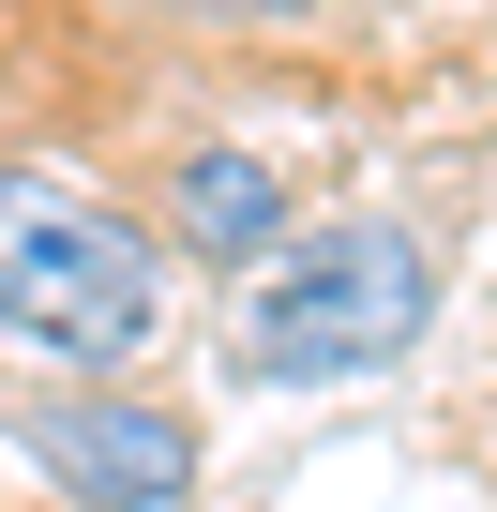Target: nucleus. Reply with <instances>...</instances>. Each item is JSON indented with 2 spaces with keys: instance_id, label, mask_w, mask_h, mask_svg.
<instances>
[{
  "instance_id": "nucleus-1",
  "label": "nucleus",
  "mask_w": 497,
  "mask_h": 512,
  "mask_svg": "<svg viewBox=\"0 0 497 512\" xmlns=\"http://www.w3.org/2000/svg\"><path fill=\"white\" fill-rule=\"evenodd\" d=\"M452 317V256L437 226L407 211H347V226H302L226 317V377L241 392H362L392 377L422 332Z\"/></svg>"
},
{
  "instance_id": "nucleus-2",
  "label": "nucleus",
  "mask_w": 497,
  "mask_h": 512,
  "mask_svg": "<svg viewBox=\"0 0 497 512\" xmlns=\"http://www.w3.org/2000/svg\"><path fill=\"white\" fill-rule=\"evenodd\" d=\"M166 332V256L121 196L61 166H0V347H31L61 377H121Z\"/></svg>"
},
{
  "instance_id": "nucleus-3",
  "label": "nucleus",
  "mask_w": 497,
  "mask_h": 512,
  "mask_svg": "<svg viewBox=\"0 0 497 512\" xmlns=\"http://www.w3.org/2000/svg\"><path fill=\"white\" fill-rule=\"evenodd\" d=\"M0 437H16L76 512H181L196 497V467H211V437H196V407H166V392H121V377H16L0 392Z\"/></svg>"
},
{
  "instance_id": "nucleus-4",
  "label": "nucleus",
  "mask_w": 497,
  "mask_h": 512,
  "mask_svg": "<svg viewBox=\"0 0 497 512\" xmlns=\"http://www.w3.org/2000/svg\"><path fill=\"white\" fill-rule=\"evenodd\" d=\"M166 241H181V272H211V287H257L272 256L302 241V181H287L257 136H196V151L166 166Z\"/></svg>"
},
{
  "instance_id": "nucleus-5",
  "label": "nucleus",
  "mask_w": 497,
  "mask_h": 512,
  "mask_svg": "<svg viewBox=\"0 0 497 512\" xmlns=\"http://www.w3.org/2000/svg\"><path fill=\"white\" fill-rule=\"evenodd\" d=\"M136 16H196V31H302L332 0H136Z\"/></svg>"
}]
</instances>
